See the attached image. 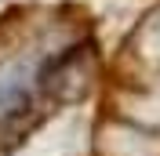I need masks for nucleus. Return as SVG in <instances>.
<instances>
[{
	"mask_svg": "<svg viewBox=\"0 0 160 156\" xmlns=\"http://www.w3.org/2000/svg\"><path fill=\"white\" fill-rule=\"evenodd\" d=\"M98 15L80 0H22L0 11V156H15L98 91Z\"/></svg>",
	"mask_w": 160,
	"mask_h": 156,
	"instance_id": "1",
	"label": "nucleus"
},
{
	"mask_svg": "<svg viewBox=\"0 0 160 156\" xmlns=\"http://www.w3.org/2000/svg\"><path fill=\"white\" fill-rule=\"evenodd\" d=\"M88 156H160V4L102 66Z\"/></svg>",
	"mask_w": 160,
	"mask_h": 156,
	"instance_id": "2",
	"label": "nucleus"
}]
</instances>
